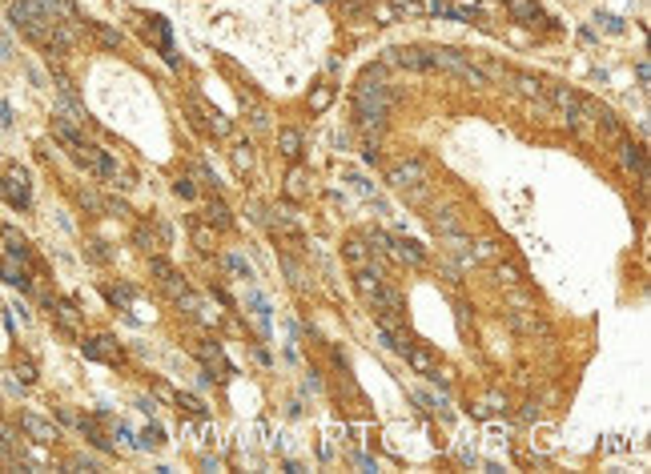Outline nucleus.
Instances as JSON below:
<instances>
[{
  "label": "nucleus",
  "mask_w": 651,
  "mask_h": 474,
  "mask_svg": "<svg viewBox=\"0 0 651 474\" xmlns=\"http://www.w3.org/2000/svg\"><path fill=\"white\" fill-rule=\"evenodd\" d=\"M619 157H623V165L631 169L635 177H648V165H643V149H639V145L623 141V153H619Z\"/></svg>",
  "instance_id": "nucleus-14"
},
{
  "label": "nucleus",
  "mask_w": 651,
  "mask_h": 474,
  "mask_svg": "<svg viewBox=\"0 0 651 474\" xmlns=\"http://www.w3.org/2000/svg\"><path fill=\"white\" fill-rule=\"evenodd\" d=\"M386 253L402 265H423L426 262V253L418 249V242H410V237H386Z\"/></svg>",
  "instance_id": "nucleus-6"
},
{
  "label": "nucleus",
  "mask_w": 651,
  "mask_h": 474,
  "mask_svg": "<svg viewBox=\"0 0 651 474\" xmlns=\"http://www.w3.org/2000/svg\"><path fill=\"white\" fill-rule=\"evenodd\" d=\"M290 197H306V177L302 173H290Z\"/></svg>",
  "instance_id": "nucleus-31"
},
{
  "label": "nucleus",
  "mask_w": 651,
  "mask_h": 474,
  "mask_svg": "<svg viewBox=\"0 0 651 474\" xmlns=\"http://www.w3.org/2000/svg\"><path fill=\"white\" fill-rule=\"evenodd\" d=\"M506 8H511V17L527 20V24H535L539 20V4L535 0H506Z\"/></svg>",
  "instance_id": "nucleus-17"
},
{
  "label": "nucleus",
  "mask_w": 651,
  "mask_h": 474,
  "mask_svg": "<svg viewBox=\"0 0 651 474\" xmlns=\"http://www.w3.org/2000/svg\"><path fill=\"white\" fill-rule=\"evenodd\" d=\"M543 93L567 113L571 125H579V93H575V89H567V84H543Z\"/></svg>",
  "instance_id": "nucleus-7"
},
{
  "label": "nucleus",
  "mask_w": 651,
  "mask_h": 474,
  "mask_svg": "<svg viewBox=\"0 0 651 474\" xmlns=\"http://www.w3.org/2000/svg\"><path fill=\"white\" fill-rule=\"evenodd\" d=\"M511 326L522 329V334H535V329L543 334V322H539L535 313H511Z\"/></svg>",
  "instance_id": "nucleus-20"
},
{
  "label": "nucleus",
  "mask_w": 651,
  "mask_h": 474,
  "mask_svg": "<svg viewBox=\"0 0 651 474\" xmlns=\"http://www.w3.org/2000/svg\"><path fill=\"white\" fill-rule=\"evenodd\" d=\"M205 217H210V225H217V229H229V225H233V217H229V209L221 205V201H217V197L210 201V209H205Z\"/></svg>",
  "instance_id": "nucleus-19"
},
{
  "label": "nucleus",
  "mask_w": 651,
  "mask_h": 474,
  "mask_svg": "<svg viewBox=\"0 0 651 474\" xmlns=\"http://www.w3.org/2000/svg\"><path fill=\"white\" fill-rule=\"evenodd\" d=\"M430 225L439 229L442 237H455V233H462V221H458V213H451V209H434V213H430Z\"/></svg>",
  "instance_id": "nucleus-11"
},
{
  "label": "nucleus",
  "mask_w": 651,
  "mask_h": 474,
  "mask_svg": "<svg viewBox=\"0 0 651 474\" xmlns=\"http://www.w3.org/2000/svg\"><path fill=\"white\" fill-rule=\"evenodd\" d=\"M193 242H197V249H213V233L205 225H193Z\"/></svg>",
  "instance_id": "nucleus-29"
},
{
  "label": "nucleus",
  "mask_w": 651,
  "mask_h": 474,
  "mask_svg": "<svg viewBox=\"0 0 651 474\" xmlns=\"http://www.w3.org/2000/svg\"><path fill=\"white\" fill-rule=\"evenodd\" d=\"M141 438H145V446H149V450H157V446H161V442H165V434H161V430H157V426H149V430H145V434H141Z\"/></svg>",
  "instance_id": "nucleus-30"
},
{
  "label": "nucleus",
  "mask_w": 651,
  "mask_h": 474,
  "mask_svg": "<svg viewBox=\"0 0 651 474\" xmlns=\"http://www.w3.org/2000/svg\"><path fill=\"white\" fill-rule=\"evenodd\" d=\"M89 358H105V362H121V346H113V338H97V342L85 346Z\"/></svg>",
  "instance_id": "nucleus-13"
},
{
  "label": "nucleus",
  "mask_w": 651,
  "mask_h": 474,
  "mask_svg": "<svg viewBox=\"0 0 651 474\" xmlns=\"http://www.w3.org/2000/svg\"><path fill=\"white\" fill-rule=\"evenodd\" d=\"M0 274H4V281H8V286H20V290H29V278H24V269H20L17 262H4V265H0Z\"/></svg>",
  "instance_id": "nucleus-21"
},
{
  "label": "nucleus",
  "mask_w": 651,
  "mask_h": 474,
  "mask_svg": "<svg viewBox=\"0 0 651 474\" xmlns=\"http://www.w3.org/2000/svg\"><path fill=\"white\" fill-rule=\"evenodd\" d=\"M495 258H499L495 242H478V246H474V262H495Z\"/></svg>",
  "instance_id": "nucleus-26"
},
{
  "label": "nucleus",
  "mask_w": 651,
  "mask_h": 474,
  "mask_svg": "<svg viewBox=\"0 0 651 474\" xmlns=\"http://www.w3.org/2000/svg\"><path fill=\"white\" fill-rule=\"evenodd\" d=\"M177 406L185 410V414H193V418H205V402L193 398V394H177Z\"/></svg>",
  "instance_id": "nucleus-23"
},
{
  "label": "nucleus",
  "mask_w": 651,
  "mask_h": 474,
  "mask_svg": "<svg viewBox=\"0 0 651 474\" xmlns=\"http://www.w3.org/2000/svg\"><path fill=\"white\" fill-rule=\"evenodd\" d=\"M277 149H281V157L298 161V157H302V133L298 129H281L277 133Z\"/></svg>",
  "instance_id": "nucleus-12"
},
{
  "label": "nucleus",
  "mask_w": 651,
  "mask_h": 474,
  "mask_svg": "<svg viewBox=\"0 0 651 474\" xmlns=\"http://www.w3.org/2000/svg\"><path fill=\"white\" fill-rule=\"evenodd\" d=\"M354 286H358V294L370 302V297L382 290V269H378V265H358V274H354Z\"/></svg>",
  "instance_id": "nucleus-10"
},
{
  "label": "nucleus",
  "mask_w": 651,
  "mask_h": 474,
  "mask_svg": "<svg viewBox=\"0 0 651 474\" xmlns=\"http://www.w3.org/2000/svg\"><path fill=\"white\" fill-rule=\"evenodd\" d=\"M430 57H434V68H446V73L462 77L471 89H483V84H487V77L478 73V65H474L471 57H462V52H455V49H430Z\"/></svg>",
  "instance_id": "nucleus-2"
},
{
  "label": "nucleus",
  "mask_w": 651,
  "mask_h": 474,
  "mask_svg": "<svg viewBox=\"0 0 651 474\" xmlns=\"http://www.w3.org/2000/svg\"><path fill=\"white\" fill-rule=\"evenodd\" d=\"M382 81H386V68L370 65L366 73H362V81L354 84V113H358V125L366 133L386 129V113H390L394 93Z\"/></svg>",
  "instance_id": "nucleus-1"
},
{
  "label": "nucleus",
  "mask_w": 651,
  "mask_h": 474,
  "mask_svg": "<svg viewBox=\"0 0 651 474\" xmlns=\"http://www.w3.org/2000/svg\"><path fill=\"white\" fill-rule=\"evenodd\" d=\"M506 81H515V89H519L522 97H535V101L543 97V81H535L531 73H511Z\"/></svg>",
  "instance_id": "nucleus-15"
},
{
  "label": "nucleus",
  "mask_w": 651,
  "mask_h": 474,
  "mask_svg": "<svg viewBox=\"0 0 651 474\" xmlns=\"http://www.w3.org/2000/svg\"><path fill=\"white\" fill-rule=\"evenodd\" d=\"M330 101H334V89H330V84H318V89L309 93V109H314V113H322Z\"/></svg>",
  "instance_id": "nucleus-22"
},
{
  "label": "nucleus",
  "mask_w": 651,
  "mask_h": 474,
  "mask_svg": "<svg viewBox=\"0 0 651 474\" xmlns=\"http://www.w3.org/2000/svg\"><path fill=\"white\" fill-rule=\"evenodd\" d=\"M89 29L101 36V45H109V49H117V45H121V33H113V29H105V24H89Z\"/></svg>",
  "instance_id": "nucleus-25"
},
{
  "label": "nucleus",
  "mask_w": 651,
  "mask_h": 474,
  "mask_svg": "<svg viewBox=\"0 0 651 474\" xmlns=\"http://www.w3.org/2000/svg\"><path fill=\"white\" fill-rule=\"evenodd\" d=\"M402 358L410 362V370H418V374L430 378V382H446V374L439 370V362L430 358L426 350H414V346H407V354H402Z\"/></svg>",
  "instance_id": "nucleus-8"
},
{
  "label": "nucleus",
  "mask_w": 651,
  "mask_h": 474,
  "mask_svg": "<svg viewBox=\"0 0 651 474\" xmlns=\"http://www.w3.org/2000/svg\"><path fill=\"white\" fill-rule=\"evenodd\" d=\"M149 274L161 281V286H165V290H169L173 297H185V294H189V286L181 281V274H177V269H173L169 262H165V258H149Z\"/></svg>",
  "instance_id": "nucleus-5"
},
{
  "label": "nucleus",
  "mask_w": 651,
  "mask_h": 474,
  "mask_svg": "<svg viewBox=\"0 0 651 474\" xmlns=\"http://www.w3.org/2000/svg\"><path fill=\"white\" fill-rule=\"evenodd\" d=\"M57 310H61V322H65L68 329L77 326V313H73V306H68V302H65V306H57Z\"/></svg>",
  "instance_id": "nucleus-35"
},
{
  "label": "nucleus",
  "mask_w": 651,
  "mask_h": 474,
  "mask_svg": "<svg viewBox=\"0 0 651 474\" xmlns=\"http://www.w3.org/2000/svg\"><path fill=\"white\" fill-rule=\"evenodd\" d=\"M173 189H177V197H197V189H193V181H189V177L173 181Z\"/></svg>",
  "instance_id": "nucleus-34"
},
{
  "label": "nucleus",
  "mask_w": 651,
  "mask_h": 474,
  "mask_svg": "<svg viewBox=\"0 0 651 474\" xmlns=\"http://www.w3.org/2000/svg\"><path fill=\"white\" fill-rule=\"evenodd\" d=\"M4 242H8V249H13V258H29V246H24V237H20L17 229H8Z\"/></svg>",
  "instance_id": "nucleus-24"
},
{
  "label": "nucleus",
  "mask_w": 651,
  "mask_h": 474,
  "mask_svg": "<svg viewBox=\"0 0 651 474\" xmlns=\"http://www.w3.org/2000/svg\"><path fill=\"white\" fill-rule=\"evenodd\" d=\"M24 430H29L36 442H57V430H52L49 422H41L36 414H24Z\"/></svg>",
  "instance_id": "nucleus-16"
},
{
  "label": "nucleus",
  "mask_w": 651,
  "mask_h": 474,
  "mask_svg": "<svg viewBox=\"0 0 651 474\" xmlns=\"http://www.w3.org/2000/svg\"><path fill=\"white\" fill-rule=\"evenodd\" d=\"M342 253H346V262H350V265H366V258H370L366 242H358V237H350V242L342 246Z\"/></svg>",
  "instance_id": "nucleus-18"
},
{
  "label": "nucleus",
  "mask_w": 651,
  "mask_h": 474,
  "mask_svg": "<svg viewBox=\"0 0 651 474\" xmlns=\"http://www.w3.org/2000/svg\"><path fill=\"white\" fill-rule=\"evenodd\" d=\"M281 265H286V274H290V286H306V278H302V269H298V262H290V258H281Z\"/></svg>",
  "instance_id": "nucleus-28"
},
{
  "label": "nucleus",
  "mask_w": 651,
  "mask_h": 474,
  "mask_svg": "<svg viewBox=\"0 0 651 474\" xmlns=\"http://www.w3.org/2000/svg\"><path fill=\"white\" fill-rule=\"evenodd\" d=\"M4 197L13 201V205H29V177L20 173V169H8V177H4Z\"/></svg>",
  "instance_id": "nucleus-9"
},
{
  "label": "nucleus",
  "mask_w": 651,
  "mask_h": 474,
  "mask_svg": "<svg viewBox=\"0 0 651 474\" xmlns=\"http://www.w3.org/2000/svg\"><path fill=\"white\" fill-rule=\"evenodd\" d=\"M499 281H503V286H519L522 274L515 269V265H503V262H499Z\"/></svg>",
  "instance_id": "nucleus-27"
},
{
  "label": "nucleus",
  "mask_w": 651,
  "mask_h": 474,
  "mask_svg": "<svg viewBox=\"0 0 651 474\" xmlns=\"http://www.w3.org/2000/svg\"><path fill=\"white\" fill-rule=\"evenodd\" d=\"M4 125H8V109H4V105H0V129H4Z\"/></svg>",
  "instance_id": "nucleus-38"
},
{
  "label": "nucleus",
  "mask_w": 651,
  "mask_h": 474,
  "mask_svg": "<svg viewBox=\"0 0 651 474\" xmlns=\"http://www.w3.org/2000/svg\"><path fill=\"white\" fill-rule=\"evenodd\" d=\"M386 65L410 68V73H430L434 57H430V49H390L386 52Z\"/></svg>",
  "instance_id": "nucleus-4"
},
{
  "label": "nucleus",
  "mask_w": 651,
  "mask_h": 474,
  "mask_svg": "<svg viewBox=\"0 0 651 474\" xmlns=\"http://www.w3.org/2000/svg\"><path fill=\"white\" fill-rule=\"evenodd\" d=\"M229 269H233V274H242V278H254V269H249V262H245V258H229Z\"/></svg>",
  "instance_id": "nucleus-32"
},
{
  "label": "nucleus",
  "mask_w": 651,
  "mask_h": 474,
  "mask_svg": "<svg viewBox=\"0 0 651 474\" xmlns=\"http://www.w3.org/2000/svg\"><path fill=\"white\" fill-rule=\"evenodd\" d=\"M386 181H390L394 189H414V185H426L430 181V169H426L423 161H398V165H390V173H386Z\"/></svg>",
  "instance_id": "nucleus-3"
},
{
  "label": "nucleus",
  "mask_w": 651,
  "mask_h": 474,
  "mask_svg": "<svg viewBox=\"0 0 651 474\" xmlns=\"http://www.w3.org/2000/svg\"><path fill=\"white\" fill-rule=\"evenodd\" d=\"M249 161H254V153H249V145H242L237 153H233V165H237V169H249Z\"/></svg>",
  "instance_id": "nucleus-33"
},
{
  "label": "nucleus",
  "mask_w": 651,
  "mask_h": 474,
  "mask_svg": "<svg viewBox=\"0 0 651 474\" xmlns=\"http://www.w3.org/2000/svg\"><path fill=\"white\" fill-rule=\"evenodd\" d=\"M17 374H20V382H33V378H36V370H33V366H20Z\"/></svg>",
  "instance_id": "nucleus-37"
},
{
  "label": "nucleus",
  "mask_w": 651,
  "mask_h": 474,
  "mask_svg": "<svg viewBox=\"0 0 651 474\" xmlns=\"http://www.w3.org/2000/svg\"><path fill=\"white\" fill-rule=\"evenodd\" d=\"M394 4H398V8H407V13H423V4H418V0H394Z\"/></svg>",
  "instance_id": "nucleus-36"
}]
</instances>
